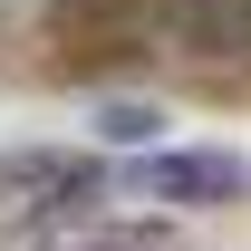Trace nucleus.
<instances>
[{
    "mask_svg": "<svg viewBox=\"0 0 251 251\" xmlns=\"http://www.w3.org/2000/svg\"><path fill=\"white\" fill-rule=\"evenodd\" d=\"M58 20H68V29H106V39H126L135 20H155V0H58Z\"/></svg>",
    "mask_w": 251,
    "mask_h": 251,
    "instance_id": "obj_3",
    "label": "nucleus"
},
{
    "mask_svg": "<svg viewBox=\"0 0 251 251\" xmlns=\"http://www.w3.org/2000/svg\"><path fill=\"white\" fill-rule=\"evenodd\" d=\"M97 135L106 145H155V116L145 106H97Z\"/></svg>",
    "mask_w": 251,
    "mask_h": 251,
    "instance_id": "obj_4",
    "label": "nucleus"
},
{
    "mask_svg": "<svg viewBox=\"0 0 251 251\" xmlns=\"http://www.w3.org/2000/svg\"><path fill=\"white\" fill-rule=\"evenodd\" d=\"M155 20L193 58H251V0H155Z\"/></svg>",
    "mask_w": 251,
    "mask_h": 251,
    "instance_id": "obj_2",
    "label": "nucleus"
},
{
    "mask_svg": "<svg viewBox=\"0 0 251 251\" xmlns=\"http://www.w3.org/2000/svg\"><path fill=\"white\" fill-rule=\"evenodd\" d=\"M126 193H155V203H242L251 193V155L232 145H155L116 174Z\"/></svg>",
    "mask_w": 251,
    "mask_h": 251,
    "instance_id": "obj_1",
    "label": "nucleus"
}]
</instances>
